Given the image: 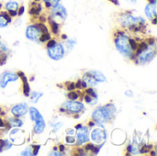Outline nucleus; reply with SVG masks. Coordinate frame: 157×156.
I'll list each match as a JSON object with an SVG mask.
<instances>
[{"label": "nucleus", "instance_id": "nucleus-1", "mask_svg": "<svg viewBox=\"0 0 157 156\" xmlns=\"http://www.w3.org/2000/svg\"><path fill=\"white\" fill-rule=\"evenodd\" d=\"M119 22L121 28L129 29L133 32H138L145 28V20L141 17H134L129 11L121 13L119 17Z\"/></svg>", "mask_w": 157, "mask_h": 156}, {"label": "nucleus", "instance_id": "nucleus-2", "mask_svg": "<svg viewBox=\"0 0 157 156\" xmlns=\"http://www.w3.org/2000/svg\"><path fill=\"white\" fill-rule=\"evenodd\" d=\"M115 107L112 104H108L105 107H101L94 110L92 114V120L95 124L103 125L111 121L115 115Z\"/></svg>", "mask_w": 157, "mask_h": 156}, {"label": "nucleus", "instance_id": "nucleus-3", "mask_svg": "<svg viewBox=\"0 0 157 156\" xmlns=\"http://www.w3.org/2000/svg\"><path fill=\"white\" fill-rule=\"evenodd\" d=\"M130 38L123 32H121L119 34H116V38H115V45L116 48L118 49V51L127 56L130 57L131 59H134V51L131 49L130 46ZM136 57V56H135Z\"/></svg>", "mask_w": 157, "mask_h": 156}, {"label": "nucleus", "instance_id": "nucleus-4", "mask_svg": "<svg viewBox=\"0 0 157 156\" xmlns=\"http://www.w3.org/2000/svg\"><path fill=\"white\" fill-rule=\"evenodd\" d=\"M51 15L50 17L52 19H53L55 22H57L58 24L61 22H63L66 17H67V11L65 9V7L60 4L55 5L54 6L51 7Z\"/></svg>", "mask_w": 157, "mask_h": 156}, {"label": "nucleus", "instance_id": "nucleus-5", "mask_svg": "<svg viewBox=\"0 0 157 156\" xmlns=\"http://www.w3.org/2000/svg\"><path fill=\"white\" fill-rule=\"evenodd\" d=\"M85 110V107L82 103L76 101H67L60 108L61 112L71 113V114H79Z\"/></svg>", "mask_w": 157, "mask_h": 156}, {"label": "nucleus", "instance_id": "nucleus-6", "mask_svg": "<svg viewBox=\"0 0 157 156\" xmlns=\"http://www.w3.org/2000/svg\"><path fill=\"white\" fill-rule=\"evenodd\" d=\"M156 55V49L155 46H150L147 48V50H145L144 51H142L139 55H137V60L136 62L144 64L146 63L151 62Z\"/></svg>", "mask_w": 157, "mask_h": 156}, {"label": "nucleus", "instance_id": "nucleus-7", "mask_svg": "<svg viewBox=\"0 0 157 156\" xmlns=\"http://www.w3.org/2000/svg\"><path fill=\"white\" fill-rule=\"evenodd\" d=\"M48 54L51 59L59 61L61 60L64 55V49L63 46L61 43H56L54 46L48 48Z\"/></svg>", "mask_w": 157, "mask_h": 156}, {"label": "nucleus", "instance_id": "nucleus-8", "mask_svg": "<svg viewBox=\"0 0 157 156\" xmlns=\"http://www.w3.org/2000/svg\"><path fill=\"white\" fill-rule=\"evenodd\" d=\"M91 139L97 144H104L107 139V133L103 129H95L91 133Z\"/></svg>", "mask_w": 157, "mask_h": 156}, {"label": "nucleus", "instance_id": "nucleus-9", "mask_svg": "<svg viewBox=\"0 0 157 156\" xmlns=\"http://www.w3.org/2000/svg\"><path fill=\"white\" fill-rule=\"evenodd\" d=\"M18 75L12 72H5L0 76V87L5 88L8 82H15L18 79Z\"/></svg>", "mask_w": 157, "mask_h": 156}, {"label": "nucleus", "instance_id": "nucleus-10", "mask_svg": "<svg viewBox=\"0 0 157 156\" xmlns=\"http://www.w3.org/2000/svg\"><path fill=\"white\" fill-rule=\"evenodd\" d=\"M41 34L42 33L40 32V30L39 29V28H38V26L36 24L28 26L27 30H26V37L29 40H39Z\"/></svg>", "mask_w": 157, "mask_h": 156}, {"label": "nucleus", "instance_id": "nucleus-11", "mask_svg": "<svg viewBox=\"0 0 157 156\" xmlns=\"http://www.w3.org/2000/svg\"><path fill=\"white\" fill-rule=\"evenodd\" d=\"M29 111V106L26 103H20L14 106L11 109V113L15 118H20L27 114Z\"/></svg>", "mask_w": 157, "mask_h": 156}, {"label": "nucleus", "instance_id": "nucleus-12", "mask_svg": "<svg viewBox=\"0 0 157 156\" xmlns=\"http://www.w3.org/2000/svg\"><path fill=\"white\" fill-rule=\"evenodd\" d=\"M88 127L85 126L82 128H80L79 130H77V132H76V141H77V143L79 145L81 144H84L88 142L89 138H88V133H89V131H88Z\"/></svg>", "mask_w": 157, "mask_h": 156}, {"label": "nucleus", "instance_id": "nucleus-13", "mask_svg": "<svg viewBox=\"0 0 157 156\" xmlns=\"http://www.w3.org/2000/svg\"><path fill=\"white\" fill-rule=\"evenodd\" d=\"M34 121H35V126H34V129H33L34 133H36V134L42 133L44 129H45V122H44V120H43L42 116L40 115Z\"/></svg>", "mask_w": 157, "mask_h": 156}, {"label": "nucleus", "instance_id": "nucleus-14", "mask_svg": "<svg viewBox=\"0 0 157 156\" xmlns=\"http://www.w3.org/2000/svg\"><path fill=\"white\" fill-rule=\"evenodd\" d=\"M145 15H146V17H147L150 20H152V19H154L155 17H156V4L148 3V5L145 6Z\"/></svg>", "mask_w": 157, "mask_h": 156}, {"label": "nucleus", "instance_id": "nucleus-15", "mask_svg": "<svg viewBox=\"0 0 157 156\" xmlns=\"http://www.w3.org/2000/svg\"><path fill=\"white\" fill-rule=\"evenodd\" d=\"M41 5L40 2H35L33 1L32 3L29 4V13L31 16H39L41 12Z\"/></svg>", "mask_w": 157, "mask_h": 156}, {"label": "nucleus", "instance_id": "nucleus-16", "mask_svg": "<svg viewBox=\"0 0 157 156\" xmlns=\"http://www.w3.org/2000/svg\"><path fill=\"white\" fill-rule=\"evenodd\" d=\"M11 21V17L7 13V11L0 12V28H6Z\"/></svg>", "mask_w": 157, "mask_h": 156}, {"label": "nucleus", "instance_id": "nucleus-17", "mask_svg": "<svg viewBox=\"0 0 157 156\" xmlns=\"http://www.w3.org/2000/svg\"><path fill=\"white\" fill-rule=\"evenodd\" d=\"M82 80L85 81L86 84L87 85V86H90V87L95 86H97V84H98V81L95 80V78L89 74V72H86V73L84 74L83 79H82Z\"/></svg>", "mask_w": 157, "mask_h": 156}, {"label": "nucleus", "instance_id": "nucleus-18", "mask_svg": "<svg viewBox=\"0 0 157 156\" xmlns=\"http://www.w3.org/2000/svg\"><path fill=\"white\" fill-rule=\"evenodd\" d=\"M89 74L95 78L96 81L98 82H106L107 81V78L106 76L99 71H88Z\"/></svg>", "mask_w": 157, "mask_h": 156}, {"label": "nucleus", "instance_id": "nucleus-19", "mask_svg": "<svg viewBox=\"0 0 157 156\" xmlns=\"http://www.w3.org/2000/svg\"><path fill=\"white\" fill-rule=\"evenodd\" d=\"M6 11H17L18 7H19V4L16 1H9L6 4L5 6Z\"/></svg>", "mask_w": 157, "mask_h": 156}, {"label": "nucleus", "instance_id": "nucleus-20", "mask_svg": "<svg viewBox=\"0 0 157 156\" xmlns=\"http://www.w3.org/2000/svg\"><path fill=\"white\" fill-rule=\"evenodd\" d=\"M48 22H49V25L52 29V32L55 35H57L59 33V24L57 22H55L53 19H52L50 17H48Z\"/></svg>", "mask_w": 157, "mask_h": 156}, {"label": "nucleus", "instance_id": "nucleus-21", "mask_svg": "<svg viewBox=\"0 0 157 156\" xmlns=\"http://www.w3.org/2000/svg\"><path fill=\"white\" fill-rule=\"evenodd\" d=\"M21 78H22V80H23V94H24V96L29 97V94H30V88H29V86L27 77L24 75V76L21 77Z\"/></svg>", "mask_w": 157, "mask_h": 156}, {"label": "nucleus", "instance_id": "nucleus-22", "mask_svg": "<svg viewBox=\"0 0 157 156\" xmlns=\"http://www.w3.org/2000/svg\"><path fill=\"white\" fill-rule=\"evenodd\" d=\"M83 99H84L87 104H89V105H95V104L97 103V99H98V98H94V97H90L89 95L85 94V96L83 97Z\"/></svg>", "mask_w": 157, "mask_h": 156}, {"label": "nucleus", "instance_id": "nucleus-23", "mask_svg": "<svg viewBox=\"0 0 157 156\" xmlns=\"http://www.w3.org/2000/svg\"><path fill=\"white\" fill-rule=\"evenodd\" d=\"M67 97L70 100H77L80 97V92H75L73 90L70 93H68Z\"/></svg>", "mask_w": 157, "mask_h": 156}, {"label": "nucleus", "instance_id": "nucleus-24", "mask_svg": "<svg viewBox=\"0 0 157 156\" xmlns=\"http://www.w3.org/2000/svg\"><path fill=\"white\" fill-rule=\"evenodd\" d=\"M43 96V93H39V92H33L30 98H31V102L33 103H37L38 100Z\"/></svg>", "mask_w": 157, "mask_h": 156}, {"label": "nucleus", "instance_id": "nucleus-25", "mask_svg": "<svg viewBox=\"0 0 157 156\" xmlns=\"http://www.w3.org/2000/svg\"><path fill=\"white\" fill-rule=\"evenodd\" d=\"M44 1V4H45V6L47 8H51L52 6H54L55 5L59 4V2L61 0H43Z\"/></svg>", "mask_w": 157, "mask_h": 156}, {"label": "nucleus", "instance_id": "nucleus-26", "mask_svg": "<svg viewBox=\"0 0 157 156\" xmlns=\"http://www.w3.org/2000/svg\"><path fill=\"white\" fill-rule=\"evenodd\" d=\"M9 121H12V123H10V122L9 123H10L11 126H14V127H20V126L23 125L22 121L20 120H18V118H15L14 117V119H10Z\"/></svg>", "mask_w": 157, "mask_h": 156}, {"label": "nucleus", "instance_id": "nucleus-27", "mask_svg": "<svg viewBox=\"0 0 157 156\" xmlns=\"http://www.w3.org/2000/svg\"><path fill=\"white\" fill-rule=\"evenodd\" d=\"M49 40H51V34H49L48 32H45V33H42L39 39V40L40 42H46L48 41Z\"/></svg>", "mask_w": 157, "mask_h": 156}, {"label": "nucleus", "instance_id": "nucleus-28", "mask_svg": "<svg viewBox=\"0 0 157 156\" xmlns=\"http://www.w3.org/2000/svg\"><path fill=\"white\" fill-rule=\"evenodd\" d=\"M85 94H87V95H89L90 97H94V98H98V94H97L96 91H95L94 89H92L91 87H90V88H86Z\"/></svg>", "mask_w": 157, "mask_h": 156}, {"label": "nucleus", "instance_id": "nucleus-29", "mask_svg": "<svg viewBox=\"0 0 157 156\" xmlns=\"http://www.w3.org/2000/svg\"><path fill=\"white\" fill-rule=\"evenodd\" d=\"M36 25L38 26V28H39V29L40 30V32H41V33H45V32H48V28H47V27L45 26V24H44V23L39 22V23H37Z\"/></svg>", "mask_w": 157, "mask_h": 156}, {"label": "nucleus", "instance_id": "nucleus-30", "mask_svg": "<svg viewBox=\"0 0 157 156\" xmlns=\"http://www.w3.org/2000/svg\"><path fill=\"white\" fill-rule=\"evenodd\" d=\"M152 149H153V145H151V144H145V145H144L143 148L141 149V154L149 153Z\"/></svg>", "mask_w": 157, "mask_h": 156}, {"label": "nucleus", "instance_id": "nucleus-31", "mask_svg": "<svg viewBox=\"0 0 157 156\" xmlns=\"http://www.w3.org/2000/svg\"><path fill=\"white\" fill-rule=\"evenodd\" d=\"M130 46H131V49L135 52V51L137 50V47H138V43L136 42L135 40H132V39H130Z\"/></svg>", "mask_w": 157, "mask_h": 156}, {"label": "nucleus", "instance_id": "nucleus-32", "mask_svg": "<svg viewBox=\"0 0 157 156\" xmlns=\"http://www.w3.org/2000/svg\"><path fill=\"white\" fill-rule=\"evenodd\" d=\"M21 155H33L32 146H29V147H28L26 150H24L23 153H21Z\"/></svg>", "mask_w": 157, "mask_h": 156}, {"label": "nucleus", "instance_id": "nucleus-33", "mask_svg": "<svg viewBox=\"0 0 157 156\" xmlns=\"http://www.w3.org/2000/svg\"><path fill=\"white\" fill-rule=\"evenodd\" d=\"M65 141H66V143H69V144H74L76 141H75V137H73L72 135H70V136H67L66 137V139H65Z\"/></svg>", "mask_w": 157, "mask_h": 156}, {"label": "nucleus", "instance_id": "nucleus-34", "mask_svg": "<svg viewBox=\"0 0 157 156\" xmlns=\"http://www.w3.org/2000/svg\"><path fill=\"white\" fill-rule=\"evenodd\" d=\"M66 85H67V90H69V91H73V90H75V83H73V82H67L66 83Z\"/></svg>", "mask_w": 157, "mask_h": 156}, {"label": "nucleus", "instance_id": "nucleus-35", "mask_svg": "<svg viewBox=\"0 0 157 156\" xmlns=\"http://www.w3.org/2000/svg\"><path fill=\"white\" fill-rule=\"evenodd\" d=\"M56 43H57V42H56V40H49L47 41L46 47H47V48H51V47L54 46Z\"/></svg>", "mask_w": 157, "mask_h": 156}, {"label": "nucleus", "instance_id": "nucleus-36", "mask_svg": "<svg viewBox=\"0 0 157 156\" xmlns=\"http://www.w3.org/2000/svg\"><path fill=\"white\" fill-rule=\"evenodd\" d=\"M24 11H25V6H20L19 7H18V9H17V16H22L23 15V13H24Z\"/></svg>", "mask_w": 157, "mask_h": 156}, {"label": "nucleus", "instance_id": "nucleus-37", "mask_svg": "<svg viewBox=\"0 0 157 156\" xmlns=\"http://www.w3.org/2000/svg\"><path fill=\"white\" fill-rule=\"evenodd\" d=\"M40 148V145H32V150H33V155H36Z\"/></svg>", "mask_w": 157, "mask_h": 156}, {"label": "nucleus", "instance_id": "nucleus-38", "mask_svg": "<svg viewBox=\"0 0 157 156\" xmlns=\"http://www.w3.org/2000/svg\"><path fill=\"white\" fill-rule=\"evenodd\" d=\"M125 96H127V97H133V93H132V90H127V91L125 92Z\"/></svg>", "mask_w": 157, "mask_h": 156}, {"label": "nucleus", "instance_id": "nucleus-39", "mask_svg": "<svg viewBox=\"0 0 157 156\" xmlns=\"http://www.w3.org/2000/svg\"><path fill=\"white\" fill-rule=\"evenodd\" d=\"M81 81L82 80H78L76 83H75V88H78V89H81Z\"/></svg>", "mask_w": 157, "mask_h": 156}, {"label": "nucleus", "instance_id": "nucleus-40", "mask_svg": "<svg viewBox=\"0 0 157 156\" xmlns=\"http://www.w3.org/2000/svg\"><path fill=\"white\" fill-rule=\"evenodd\" d=\"M110 3H112L113 5H115V6H119L120 5V2H119V0H109Z\"/></svg>", "mask_w": 157, "mask_h": 156}, {"label": "nucleus", "instance_id": "nucleus-41", "mask_svg": "<svg viewBox=\"0 0 157 156\" xmlns=\"http://www.w3.org/2000/svg\"><path fill=\"white\" fill-rule=\"evenodd\" d=\"M17 74L18 75V77H19V78H21V77H23V76L25 75V74H24V73H23V72H21V71H18Z\"/></svg>", "mask_w": 157, "mask_h": 156}, {"label": "nucleus", "instance_id": "nucleus-42", "mask_svg": "<svg viewBox=\"0 0 157 156\" xmlns=\"http://www.w3.org/2000/svg\"><path fill=\"white\" fill-rule=\"evenodd\" d=\"M50 155H63V154L62 152H60V153H51Z\"/></svg>", "mask_w": 157, "mask_h": 156}, {"label": "nucleus", "instance_id": "nucleus-43", "mask_svg": "<svg viewBox=\"0 0 157 156\" xmlns=\"http://www.w3.org/2000/svg\"><path fill=\"white\" fill-rule=\"evenodd\" d=\"M64 149H65V147H64V145H63V144H61V145L59 146V150H60V152H63V151H64Z\"/></svg>", "mask_w": 157, "mask_h": 156}, {"label": "nucleus", "instance_id": "nucleus-44", "mask_svg": "<svg viewBox=\"0 0 157 156\" xmlns=\"http://www.w3.org/2000/svg\"><path fill=\"white\" fill-rule=\"evenodd\" d=\"M94 125H95V122H94V121H89V123H88V128H92V127H94Z\"/></svg>", "mask_w": 157, "mask_h": 156}, {"label": "nucleus", "instance_id": "nucleus-45", "mask_svg": "<svg viewBox=\"0 0 157 156\" xmlns=\"http://www.w3.org/2000/svg\"><path fill=\"white\" fill-rule=\"evenodd\" d=\"M74 132H75V131H74V130H72V129L67 131V133H68V134H70V135H73V134H74Z\"/></svg>", "mask_w": 157, "mask_h": 156}, {"label": "nucleus", "instance_id": "nucleus-46", "mask_svg": "<svg viewBox=\"0 0 157 156\" xmlns=\"http://www.w3.org/2000/svg\"><path fill=\"white\" fill-rule=\"evenodd\" d=\"M20 23H21V20H20V19H18V22H17V20H16V22H15V27H17V26L20 25Z\"/></svg>", "mask_w": 157, "mask_h": 156}, {"label": "nucleus", "instance_id": "nucleus-47", "mask_svg": "<svg viewBox=\"0 0 157 156\" xmlns=\"http://www.w3.org/2000/svg\"><path fill=\"white\" fill-rule=\"evenodd\" d=\"M148 3H151V4H156L157 0H147Z\"/></svg>", "mask_w": 157, "mask_h": 156}, {"label": "nucleus", "instance_id": "nucleus-48", "mask_svg": "<svg viewBox=\"0 0 157 156\" xmlns=\"http://www.w3.org/2000/svg\"><path fill=\"white\" fill-rule=\"evenodd\" d=\"M82 126H83L82 124H78V125H76V126H75V130H76V131H77V130H79L80 128H82Z\"/></svg>", "mask_w": 157, "mask_h": 156}, {"label": "nucleus", "instance_id": "nucleus-49", "mask_svg": "<svg viewBox=\"0 0 157 156\" xmlns=\"http://www.w3.org/2000/svg\"><path fill=\"white\" fill-rule=\"evenodd\" d=\"M62 39H63V40H66V39H67V36H66L65 34H63V35H62Z\"/></svg>", "mask_w": 157, "mask_h": 156}, {"label": "nucleus", "instance_id": "nucleus-50", "mask_svg": "<svg viewBox=\"0 0 157 156\" xmlns=\"http://www.w3.org/2000/svg\"><path fill=\"white\" fill-rule=\"evenodd\" d=\"M127 1H129L131 3H136L137 2V0H127Z\"/></svg>", "mask_w": 157, "mask_h": 156}, {"label": "nucleus", "instance_id": "nucleus-51", "mask_svg": "<svg viewBox=\"0 0 157 156\" xmlns=\"http://www.w3.org/2000/svg\"><path fill=\"white\" fill-rule=\"evenodd\" d=\"M2 6H3V5H2V3L0 2V10H1V8H2Z\"/></svg>", "mask_w": 157, "mask_h": 156}, {"label": "nucleus", "instance_id": "nucleus-52", "mask_svg": "<svg viewBox=\"0 0 157 156\" xmlns=\"http://www.w3.org/2000/svg\"><path fill=\"white\" fill-rule=\"evenodd\" d=\"M33 1H35V2H40V0H33Z\"/></svg>", "mask_w": 157, "mask_h": 156}]
</instances>
